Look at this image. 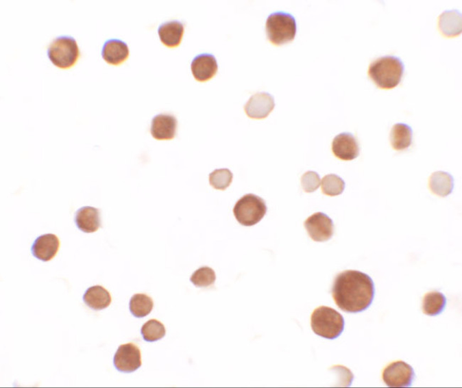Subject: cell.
Segmentation results:
<instances>
[{
  "label": "cell",
  "mask_w": 462,
  "mask_h": 388,
  "mask_svg": "<svg viewBox=\"0 0 462 388\" xmlns=\"http://www.w3.org/2000/svg\"><path fill=\"white\" fill-rule=\"evenodd\" d=\"M130 54L127 44L117 38L106 41L103 47L102 57L108 64L119 66L125 62Z\"/></svg>",
  "instance_id": "15"
},
{
  "label": "cell",
  "mask_w": 462,
  "mask_h": 388,
  "mask_svg": "<svg viewBox=\"0 0 462 388\" xmlns=\"http://www.w3.org/2000/svg\"><path fill=\"white\" fill-rule=\"evenodd\" d=\"M345 322L343 316L335 309L321 306L315 309L311 317V326L318 336L335 339L343 331Z\"/></svg>",
  "instance_id": "3"
},
{
  "label": "cell",
  "mask_w": 462,
  "mask_h": 388,
  "mask_svg": "<svg viewBox=\"0 0 462 388\" xmlns=\"http://www.w3.org/2000/svg\"><path fill=\"white\" fill-rule=\"evenodd\" d=\"M297 33L295 18L291 14L277 12L269 15L266 22V34L269 42L281 46L294 40Z\"/></svg>",
  "instance_id": "4"
},
{
  "label": "cell",
  "mask_w": 462,
  "mask_h": 388,
  "mask_svg": "<svg viewBox=\"0 0 462 388\" xmlns=\"http://www.w3.org/2000/svg\"><path fill=\"white\" fill-rule=\"evenodd\" d=\"M302 189L306 192H313L316 191L321 184L319 174L315 171L306 172L301 179Z\"/></svg>",
  "instance_id": "28"
},
{
  "label": "cell",
  "mask_w": 462,
  "mask_h": 388,
  "mask_svg": "<svg viewBox=\"0 0 462 388\" xmlns=\"http://www.w3.org/2000/svg\"><path fill=\"white\" fill-rule=\"evenodd\" d=\"M335 156L343 161H352L359 156L360 148L354 135L348 132L337 135L332 142Z\"/></svg>",
  "instance_id": "11"
},
{
  "label": "cell",
  "mask_w": 462,
  "mask_h": 388,
  "mask_svg": "<svg viewBox=\"0 0 462 388\" xmlns=\"http://www.w3.org/2000/svg\"><path fill=\"white\" fill-rule=\"evenodd\" d=\"M415 374L411 365L398 361L389 364L382 372V378L389 387H409L415 380Z\"/></svg>",
  "instance_id": "7"
},
{
  "label": "cell",
  "mask_w": 462,
  "mask_h": 388,
  "mask_svg": "<svg viewBox=\"0 0 462 388\" xmlns=\"http://www.w3.org/2000/svg\"><path fill=\"white\" fill-rule=\"evenodd\" d=\"M85 304L94 310H102L110 306L112 298L108 291L101 285L87 289L83 297Z\"/></svg>",
  "instance_id": "19"
},
{
  "label": "cell",
  "mask_w": 462,
  "mask_h": 388,
  "mask_svg": "<svg viewBox=\"0 0 462 388\" xmlns=\"http://www.w3.org/2000/svg\"><path fill=\"white\" fill-rule=\"evenodd\" d=\"M216 274L212 268L205 266L197 270L190 281L197 287H208L215 284Z\"/></svg>",
  "instance_id": "26"
},
{
  "label": "cell",
  "mask_w": 462,
  "mask_h": 388,
  "mask_svg": "<svg viewBox=\"0 0 462 388\" xmlns=\"http://www.w3.org/2000/svg\"><path fill=\"white\" fill-rule=\"evenodd\" d=\"M429 186L435 195L442 198L447 197L454 189V178L449 172L437 171L432 174Z\"/></svg>",
  "instance_id": "20"
},
{
  "label": "cell",
  "mask_w": 462,
  "mask_h": 388,
  "mask_svg": "<svg viewBox=\"0 0 462 388\" xmlns=\"http://www.w3.org/2000/svg\"><path fill=\"white\" fill-rule=\"evenodd\" d=\"M184 33V25L179 21L164 23L158 29V34L162 43L169 48L180 46Z\"/></svg>",
  "instance_id": "18"
},
{
  "label": "cell",
  "mask_w": 462,
  "mask_h": 388,
  "mask_svg": "<svg viewBox=\"0 0 462 388\" xmlns=\"http://www.w3.org/2000/svg\"><path fill=\"white\" fill-rule=\"evenodd\" d=\"M405 71V65L398 57L388 55L378 58L372 63L369 75L380 89L391 90L397 87Z\"/></svg>",
  "instance_id": "2"
},
{
  "label": "cell",
  "mask_w": 462,
  "mask_h": 388,
  "mask_svg": "<svg viewBox=\"0 0 462 388\" xmlns=\"http://www.w3.org/2000/svg\"><path fill=\"white\" fill-rule=\"evenodd\" d=\"M75 222L77 227L85 233L98 231L101 226L99 209L93 207H82L75 213Z\"/></svg>",
  "instance_id": "16"
},
{
  "label": "cell",
  "mask_w": 462,
  "mask_h": 388,
  "mask_svg": "<svg viewBox=\"0 0 462 388\" xmlns=\"http://www.w3.org/2000/svg\"><path fill=\"white\" fill-rule=\"evenodd\" d=\"M413 133L412 128L406 124L395 125L390 134V141L393 149L402 151L409 148L412 144Z\"/></svg>",
  "instance_id": "21"
},
{
  "label": "cell",
  "mask_w": 462,
  "mask_h": 388,
  "mask_svg": "<svg viewBox=\"0 0 462 388\" xmlns=\"http://www.w3.org/2000/svg\"><path fill=\"white\" fill-rule=\"evenodd\" d=\"M304 227L308 235L317 242H324L331 240L335 233L332 220L322 212H317L304 222Z\"/></svg>",
  "instance_id": "9"
},
{
  "label": "cell",
  "mask_w": 462,
  "mask_h": 388,
  "mask_svg": "<svg viewBox=\"0 0 462 388\" xmlns=\"http://www.w3.org/2000/svg\"><path fill=\"white\" fill-rule=\"evenodd\" d=\"M178 120L174 116L160 114L152 119L151 134L157 140H171L175 138Z\"/></svg>",
  "instance_id": "13"
},
{
  "label": "cell",
  "mask_w": 462,
  "mask_h": 388,
  "mask_svg": "<svg viewBox=\"0 0 462 388\" xmlns=\"http://www.w3.org/2000/svg\"><path fill=\"white\" fill-rule=\"evenodd\" d=\"M80 55V49L75 38L69 36L56 38L47 51V55L51 63L62 69L73 66L79 60Z\"/></svg>",
  "instance_id": "5"
},
{
  "label": "cell",
  "mask_w": 462,
  "mask_h": 388,
  "mask_svg": "<svg viewBox=\"0 0 462 388\" xmlns=\"http://www.w3.org/2000/svg\"><path fill=\"white\" fill-rule=\"evenodd\" d=\"M267 210V205L263 199L254 194H247L236 203L234 208V214L241 225L252 227L263 219Z\"/></svg>",
  "instance_id": "6"
},
{
  "label": "cell",
  "mask_w": 462,
  "mask_h": 388,
  "mask_svg": "<svg viewBox=\"0 0 462 388\" xmlns=\"http://www.w3.org/2000/svg\"><path fill=\"white\" fill-rule=\"evenodd\" d=\"M233 173L227 168L217 169L209 174L210 185L219 190H225L233 181Z\"/></svg>",
  "instance_id": "27"
},
{
  "label": "cell",
  "mask_w": 462,
  "mask_h": 388,
  "mask_svg": "<svg viewBox=\"0 0 462 388\" xmlns=\"http://www.w3.org/2000/svg\"><path fill=\"white\" fill-rule=\"evenodd\" d=\"M276 106L273 96L267 92H258L249 99L244 107L248 118L263 120L267 118Z\"/></svg>",
  "instance_id": "10"
},
{
  "label": "cell",
  "mask_w": 462,
  "mask_h": 388,
  "mask_svg": "<svg viewBox=\"0 0 462 388\" xmlns=\"http://www.w3.org/2000/svg\"><path fill=\"white\" fill-rule=\"evenodd\" d=\"M60 246L59 238L53 234H47L38 237L32 246L33 256L42 261L47 262L53 259Z\"/></svg>",
  "instance_id": "14"
},
{
  "label": "cell",
  "mask_w": 462,
  "mask_h": 388,
  "mask_svg": "<svg viewBox=\"0 0 462 388\" xmlns=\"http://www.w3.org/2000/svg\"><path fill=\"white\" fill-rule=\"evenodd\" d=\"M345 189V182L337 174H330L324 177L321 181V190L324 195L338 196Z\"/></svg>",
  "instance_id": "25"
},
{
  "label": "cell",
  "mask_w": 462,
  "mask_h": 388,
  "mask_svg": "<svg viewBox=\"0 0 462 388\" xmlns=\"http://www.w3.org/2000/svg\"><path fill=\"white\" fill-rule=\"evenodd\" d=\"M154 307L152 299L145 294H136L130 301L132 315L137 318H143L150 314Z\"/></svg>",
  "instance_id": "23"
},
{
  "label": "cell",
  "mask_w": 462,
  "mask_h": 388,
  "mask_svg": "<svg viewBox=\"0 0 462 388\" xmlns=\"http://www.w3.org/2000/svg\"><path fill=\"white\" fill-rule=\"evenodd\" d=\"M446 305V297L438 291H433L423 298L422 311L426 315L437 316L444 311Z\"/></svg>",
  "instance_id": "22"
},
{
  "label": "cell",
  "mask_w": 462,
  "mask_h": 388,
  "mask_svg": "<svg viewBox=\"0 0 462 388\" xmlns=\"http://www.w3.org/2000/svg\"><path fill=\"white\" fill-rule=\"evenodd\" d=\"M461 13L457 10H446L438 18L439 31L446 37L459 36L462 31Z\"/></svg>",
  "instance_id": "17"
},
{
  "label": "cell",
  "mask_w": 462,
  "mask_h": 388,
  "mask_svg": "<svg viewBox=\"0 0 462 388\" xmlns=\"http://www.w3.org/2000/svg\"><path fill=\"white\" fill-rule=\"evenodd\" d=\"M218 68L215 56L208 53H202L196 56L191 65L192 74L199 82H206L213 79Z\"/></svg>",
  "instance_id": "12"
},
{
  "label": "cell",
  "mask_w": 462,
  "mask_h": 388,
  "mask_svg": "<svg viewBox=\"0 0 462 388\" xmlns=\"http://www.w3.org/2000/svg\"><path fill=\"white\" fill-rule=\"evenodd\" d=\"M141 334L145 341L155 342L162 339L166 335L165 325L157 320H150L144 324Z\"/></svg>",
  "instance_id": "24"
},
{
  "label": "cell",
  "mask_w": 462,
  "mask_h": 388,
  "mask_svg": "<svg viewBox=\"0 0 462 388\" xmlns=\"http://www.w3.org/2000/svg\"><path fill=\"white\" fill-rule=\"evenodd\" d=\"M332 297L342 311L358 313L367 309L375 296L372 278L358 270H345L335 279Z\"/></svg>",
  "instance_id": "1"
},
{
  "label": "cell",
  "mask_w": 462,
  "mask_h": 388,
  "mask_svg": "<svg viewBox=\"0 0 462 388\" xmlns=\"http://www.w3.org/2000/svg\"><path fill=\"white\" fill-rule=\"evenodd\" d=\"M113 363L120 372L130 374L137 371L142 365L139 347L132 343L121 345L115 353Z\"/></svg>",
  "instance_id": "8"
}]
</instances>
